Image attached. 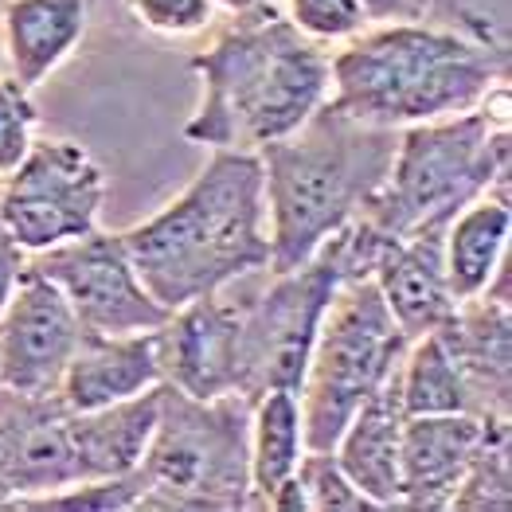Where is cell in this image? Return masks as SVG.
Wrapping results in <instances>:
<instances>
[{
  "instance_id": "cell-12",
  "label": "cell",
  "mask_w": 512,
  "mask_h": 512,
  "mask_svg": "<svg viewBox=\"0 0 512 512\" xmlns=\"http://www.w3.org/2000/svg\"><path fill=\"white\" fill-rule=\"evenodd\" d=\"M157 356L165 384L196 395L219 399L239 395V294L223 286L215 294L172 309L157 329Z\"/></svg>"
},
{
  "instance_id": "cell-22",
  "label": "cell",
  "mask_w": 512,
  "mask_h": 512,
  "mask_svg": "<svg viewBox=\"0 0 512 512\" xmlns=\"http://www.w3.org/2000/svg\"><path fill=\"white\" fill-rule=\"evenodd\" d=\"M305 454L298 391L270 387L251 403L247 419V462H251V509H266L278 485H286Z\"/></svg>"
},
{
  "instance_id": "cell-7",
  "label": "cell",
  "mask_w": 512,
  "mask_h": 512,
  "mask_svg": "<svg viewBox=\"0 0 512 512\" xmlns=\"http://www.w3.org/2000/svg\"><path fill=\"white\" fill-rule=\"evenodd\" d=\"M407 348L387 301L368 274L341 278L317 325L298 384L305 450H333L348 419L391 380Z\"/></svg>"
},
{
  "instance_id": "cell-26",
  "label": "cell",
  "mask_w": 512,
  "mask_h": 512,
  "mask_svg": "<svg viewBox=\"0 0 512 512\" xmlns=\"http://www.w3.org/2000/svg\"><path fill=\"white\" fill-rule=\"evenodd\" d=\"M301 493L309 512H364L376 509L341 470V462L333 458V450H305L298 466Z\"/></svg>"
},
{
  "instance_id": "cell-10",
  "label": "cell",
  "mask_w": 512,
  "mask_h": 512,
  "mask_svg": "<svg viewBox=\"0 0 512 512\" xmlns=\"http://www.w3.org/2000/svg\"><path fill=\"white\" fill-rule=\"evenodd\" d=\"M28 262L67 298L86 333H153L169 317V309L141 282L122 231L94 227L83 239L51 247Z\"/></svg>"
},
{
  "instance_id": "cell-11",
  "label": "cell",
  "mask_w": 512,
  "mask_h": 512,
  "mask_svg": "<svg viewBox=\"0 0 512 512\" xmlns=\"http://www.w3.org/2000/svg\"><path fill=\"white\" fill-rule=\"evenodd\" d=\"M83 333L67 298L28 262L0 309V391L24 399L55 395Z\"/></svg>"
},
{
  "instance_id": "cell-25",
  "label": "cell",
  "mask_w": 512,
  "mask_h": 512,
  "mask_svg": "<svg viewBox=\"0 0 512 512\" xmlns=\"http://www.w3.org/2000/svg\"><path fill=\"white\" fill-rule=\"evenodd\" d=\"M141 501V473H122V477H86L71 481L63 489L36 493L24 501H12L8 509H86V512H129Z\"/></svg>"
},
{
  "instance_id": "cell-18",
  "label": "cell",
  "mask_w": 512,
  "mask_h": 512,
  "mask_svg": "<svg viewBox=\"0 0 512 512\" xmlns=\"http://www.w3.org/2000/svg\"><path fill=\"white\" fill-rule=\"evenodd\" d=\"M86 28L90 0H0L4 71L36 90L75 55Z\"/></svg>"
},
{
  "instance_id": "cell-6",
  "label": "cell",
  "mask_w": 512,
  "mask_h": 512,
  "mask_svg": "<svg viewBox=\"0 0 512 512\" xmlns=\"http://www.w3.org/2000/svg\"><path fill=\"white\" fill-rule=\"evenodd\" d=\"M243 395L196 399L161 384V415L141 458L137 509L227 512L251 509V462H247Z\"/></svg>"
},
{
  "instance_id": "cell-24",
  "label": "cell",
  "mask_w": 512,
  "mask_h": 512,
  "mask_svg": "<svg viewBox=\"0 0 512 512\" xmlns=\"http://www.w3.org/2000/svg\"><path fill=\"white\" fill-rule=\"evenodd\" d=\"M512 505V434L497 427L450 497L454 512H505Z\"/></svg>"
},
{
  "instance_id": "cell-30",
  "label": "cell",
  "mask_w": 512,
  "mask_h": 512,
  "mask_svg": "<svg viewBox=\"0 0 512 512\" xmlns=\"http://www.w3.org/2000/svg\"><path fill=\"white\" fill-rule=\"evenodd\" d=\"M368 28L376 24H403V20H423L430 12V0H356Z\"/></svg>"
},
{
  "instance_id": "cell-16",
  "label": "cell",
  "mask_w": 512,
  "mask_h": 512,
  "mask_svg": "<svg viewBox=\"0 0 512 512\" xmlns=\"http://www.w3.org/2000/svg\"><path fill=\"white\" fill-rule=\"evenodd\" d=\"M161 384L165 376L157 356V329L122 333V337L83 333L63 380L55 387V399L67 411H98L133 395H145Z\"/></svg>"
},
{
  "instance_id": "cell-21",
  "label": "cell",
  "mask_w": 512,
  "mask_h": 512,
  "mask_svg": "<svg viewBox=\"0 0 512 512\" xmlns=\"http://www.w3.org/2000/svg\"><path fill=\"white\" fill-rule=\"evenodd\" d=\"M161 415V387L98 411H71L79 477H122L141 466Z\"/></svg>"
},
{
  "instance_id": "cell-34",
  "label": "cell",
  "mask_w": 512,
  "mask_h": 512,
  "mask_svg": "<svg viewBox=\"0 0 512 512\" xmlns=\"http://www.w3.org/2000/svg\"><path fill=\"white\" fill-rule=\"evenodd\" d=\"M0 239H4V231H0Z\"/></svg>"
},
{
  "instance_id": "cell-4",
  "label": "cell",
  "mask_w": 512,
  "mask_h": 512,
  "mask_svg": "<svg viewBox=\"0 0 512 512\" xmlns=\"http://www.w3.org/2000/svg\"><path fill=\"white\" fill-rule=\"evenodd\" d=\"M399 129L356 122L329 102L294 133L255 149L270 227V266L294 270L317 255L384 184Z\"/></svg>"
},
{
  "instance_id": "cell-23",
  "label": "cell",
  "mask_w": 512,
  "mask_h": 512,
  "mask_svg": "<svg viewBox=\"0 0 512 512\" xmlns=\"http://www.w3.org/2000/svg\"><path fill=\"white\" fill-rule=\"evenodd\" d=\"M399 399L407 415H454V411H473L470 387L450 356L438 329L423 337H411L399 360ZM477 415V411H473Z\"/></svg>"
},
{
  "instance_id": "cell-9",
  "label": "cell",
  "mask_w": 512,
  "mask_h": 512,
  "mask_svg": "<svg viewBox=\"0 0 512 512\" xmlns=\"http://www.w3.org/2000/svg\"><path fill=\"white\" fill-rule=\"evenodd\" d=\"M106 172L71 137H36L24 161L0 176V231L24 255H43L98 227Z\"/></svg>"
},
{
  "instance_id": "cell-19",
  "label": "cell",
  "mask_w": 512,
  "mask_h": 512,
  "mask_svg": "<svg viewBox=\"0 0 512 512\" xmlns=\"http://www.w3.org/2000/svg\"><path fill=\"white\" fill-rule=\"evenodd\" d=\"M403 399H399V368L341 430L333 458L341 462L348 481L376 505L399 509V442H403Z\"/></svg>"
},
{
  "instance_id": "cell-3",
  "label": "cell",
  "mask_w": 512,
  "mask_h": 512,
  "mask_svg": "<svg viewBox=\"0 0 512 512\" xmlns=\"http://www.w3.org/2000/svg\"><path fill=\"white\" fill-rule=\"evenodd\" d=\"M129 258L165 309L215 294L270 266V227L255 153L212 149V161L165 208L122 231Z\"/></svg>"
},
{
  "instance_id": "cell-5",
  "label": "cell",
  "mask_w": 512,
  "mask_h": 512,
  "mask_svg": "<svg viewBox=\"0 0 512 512\" xmlns=\"http://www.w3.org/2000/svg\"><path fill=\"white\" fill-rule=\"evenodd\" d=\"M509 86L470 114L395 133L384 184L364 208L380 235L442 231L470 200L509 192Z\"/></svg>"
},
{
  "instance_id": "cell-29",
  "label": "cell",
  "mask_w": 512,
  "mask_h": 512,
  "mask_svg": "<svg viewBox=\"0 0 512 512\" xmlns=\"http://www.w3.org/2000/svg\"><path fill=\"white\" fill-rule=\"evenodd\" d=\"M36 126H40V114H36L32 90L16 83L8 71H0V176H8L24 161V153L36 141Z\"/></svg>"
},
{
  "instance_id": "cell-27",
  "label": "cell",
  "mask_w": 512,
  "mask_h": 512,
  "mask_svg": "<svg viewBox=\"0 0 512 512\" xmlns=\"http://www.w3.org/2000/svg\"><path fill=\"white\" fill-rule=\"evenodd\" d=\"M282 16L298 28L305 40L321 43L329 51L356 40L368 28V20H364L356 0H282Z\"/></svg>"
},
{
  "instance_id": "cell-2",
  "label": "cell",
  "mask_w": 512,
  "mask_h": 512,
  "mask_svg": "<svg viewBox=\"0 0 512 512\" xmlns=\"http://www.w3.org/2000/svg\"><path fill=\"white\" fill-rule=\"evenodd\" d=\"M200 102L184 137L204 149L255 153L305 126L329 102V47L305 40L278 4L231 16L192 59Z\"/></svg>"
},
{
  "instance_id": "cell-13",
  "label": "cell",
  "mask_w": 512,
  "mask_h": 512,
  "mask_svg": "<svg viewBox=\"0 0 512 512\" xmlns=\"http://www.w3.org/2000/svg\"><path fill=\"white\" fill-rule=\"evenodd\" d=\"M71 481H83L71 442V411L55 395L24 399L0 391V509Z\"/></svg>"
},
{
  "instance_id": "cell-1",
  "label": "cell",
  "mask_w": 512,
  "mask_h": 512,
  "mask_svg": "<svg viewBox=\"0 0 512 512\" xmlns=\"http://www.w3.org/2000/svg\"><path fill=\"white\" fill-rule=\"evenodd\" d=\"M505 51L489 32L423 20L376 24L329 51V106L356 122L407 129L470 114L505 90Z\"/></svg>"
},
{
  "instance_id": "cell-20",
  "label": "cell",
  "mask_w": 512,
  "mask_h": 512,
  "mask_svg": "<svg viewBox=\"0 0 512 512\" xmlns=\"http://www.w3.org/2000/svg\"><path fill=\"white\" fill-rule=\"evenodd\" d=\"M512 212L509 192H485L442 227V270L454 301L481 298L509 258Z\"/></svg>"
},
{
  "instance_id": "cell-33",
  "label": "cell",
  "mask_w": 512,
  "mask_h": 512,
  "mask_svg": "<svg viewBox=\"0 0 512 512\" xmlns=\"http://www.w3.org/2000/svg\"><path fill=\"white\" fill-rule=\"evenodd\" d=\"M0 71H4V47H0Z\"/></svg>"
},
{
  "instance_id": "cell-15",
  "label": "cell",
  "mask_w": 512,
  "mask_h": 512,
  "mask_svg": "<svg viewBox=\"0 0 512 512\" xmlns=\"http://www.w3.org/2000/svg\"><path fill=\"white\" fill-rule=\"evenodd\" d=\"M368 278L376 282L380 298L387 301L407 341L446 325L450 313L458 309L442 270V231L380 235Z\"/></svg>"
},
{
  "instance_id": "cell-28",
  "label": "cell",
  "mask_w": 512,
  "mask_h": 512,
  "mask_svg": "<svg viewBox=\"0 0 512 512\" xmlns=\"http://www.w3.org/2000/svg\"><path fill=\"white\" fill-rule=\"evenodd\" d=\"M126 8L145 32H153L161 40L204 36L219 20V8L212 0H126Z\"/></svg>"
},
{
  "instance_id": "cell-17",
  "label": "cell",
  "mask_w": 512,
  "mask_h": 512,
  "mask_svg": "<svg viewBox=\"0 0 512 512\" xmlns=\"http://www.w3.org/2000/svg\"><path fill=\"white\" fill-rule=\"evenodd\" d=\"M450 356L458 360L473 411L481 419L509 423L512 395V313L505 301H462L446 325H438Z\"/></svg>"
},
{
  "instance_id": "cell-31",
  "label": "cell",
  "mask_w": 512,
  "mask_h": 512,
  "mask_svg": "<svg viewBox=\"0 0 512 512\" xmlns=\"http://www.w3.org/2000/svg\"><path fill=\"white\" fill-rule=\"evenodd\" d=\"M24 266H28V255H24L20 247H12L8 239H0V309L12 298V290H16L20 274H24Z\"/></svg>"
},
{
  "instance_id": "cell-8",
  "label": "cell",
  "mask_w": 512,
  "mask_h": 512,
  "mask_svg": "<svg viewBox=\"0 0 512 512\" xmlns=\"http://www.w3.org/2000/svg\"><path fill=\"white\" fill-rule=\"evenodd\" d=\"M341 278V258L325 243L294 270H255L231 282L239 294V395L247 403L270 387L298 391L317 325Z\"/></svg>"
},
{
  "instance_id": "cell-32",
  "label": "cell",
  "mask_w": 512,
  "mask_h": 512,
  "mask_svg": "<svg viewBox=\"0 0 512 512\" xmlns=\"http://www.w3.org/2000/svg\"><path fill=\"white\" fill-rule=\"evenodd\" d=\"M219 12H227V16H243V12H258V8H270V4H278V0H212Z\"/></svg>"
},
{
  "instance_id": "cell-14",
  "label": "cell",
  "mask_w": 512,
  "mask_h": 512,
  "mask_svg": "<svg viewBox=\"0 0 512 512\" xmlns=\"http://www.w3.org/2000/svg\"><path fill=\"white\" fill-rule=\"evenodd\" d=\"M497 427L509 423L473 411L407 415L399 442V509H450L454 489Z\"/></svg>"
}]
</instances>
